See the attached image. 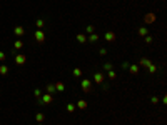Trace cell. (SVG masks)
<instances>
[{"label":"cell","instance_id":"cell-1","mask_svg":"<svg viewBox=\"0 0 167 125\" xmlns=\"http://www.w3.org/2000/svg\"><path fill=\"white\" fill-rule=\"evenodd\" d=\"M80 87H82L84 93H90L92 92V82H90V78H84L82 82H80Z\"/></svg>","mask_w":167,"mask_h":125},{"label":"cell","instance_id":"cell-2","mask_svg":"<svg viewBox=\"0 0 167 125\" xmlns=\"http://www.w3.org/2000/svg\"><path fill=\"white\" fill-rule=\"evenodd\" d=\"M53 102V97L50 93H44V95H40V105H49Z\"/></svg>","mask_w":167,"mask_h":125},{"label":"cell","instance_id":"cell-3","mask_svg":"<svg viewBox=\"0 0 167 125\" xmlns=\"http://www.w3.org/2000/svg\"><path fill=\"white\" fill-rule=\"evenodd\" d=\"M104 78H105V72H95L94 73V82L99 83V85L104 83Z\"/></svg>","mask_w":167,"mask_h":125},{"label":"cell","instance_id":"cell-4","mask_svg":"<svg viewBox=\"0 0 167 125\" xmlns=\"http://www.w3.org/2000/svg\"><path fill=\"white\" fill-rule=\"evenodd\" d=\"M25 62H27V57L24 53H17L15 55V64L17 65H25Z\"/></svg>","mask_w":167,"mask_h":125},{"label":"cell","instance_id":"cell-5","mask_svg":"<svg viewBox=\"0 0 167 125\" xmlns=\"http://www.w3.org/2000/svg\"><path fill=\"white\" fill-rule=\"evenodd\" d=\"M104 38L107 40V42H115V38H117V35L112 32V30H109V32H105L104 33Z\"/></svg>","mask_w":167,"mask_h":125},{"label":"cell","instance_id":"cell-6","mask_svg":"<svg viewBox=\"0 0 167 125\" xmlns=\"http://www.w3.org/2000/svg\"><path fill=\"white\" fill-rule=\"evenodd\" d=\"M13 33H15V37H24V35H25V29L22 25H17L15 29H13Z\"/></svg>","mask_w":167,"mask_h":125},{"label":"cell","instance_id":"cell-7","mask_svg":"<svg viewBox=\"0 0 167 125\" xmlns=\"http://www.w3.org/2000/svg\"><path fill=\"white\" fill-rule=\"evenodd\" d=\"M34 37H35V40H37L39 43H44V40H45V33L42 32V30H37Z\"/></svg>","mask_w":167,"mask_h":125},{"label":"cell","instance_id":"cell-8","mask_svg":"<svg viewBox=\"0 0 167 125\" xmlns=\"http://www.w3.org/2000/svg\"><path fill=\"white\" fill-rule=\"evenodd\" d=\"M150 64H152V62H150V59H147V57H142L141 62H139V65H141V67H146V69H147Z\"/></svg>","mask_w":167,"mask_h":125},{"label":"cell","instance_id":"cell-9","mask_svg":"<svg viewBox=\"0 0 167 125\" xmlns=\"http://www.w3.org/2000/svg\"><path fill=\"white\" fill-rule=\"evenodd\" d=\"M99 38H100V37H99V35H97L95 32H94V33H90L89 37H87V42H90V43H95Z\"/></svg>","mask_w":167,"mask_h":125},{"label":"cell","instance_id":"cell-10","mask_svg":"<svg viewBox=\"0 0 167 125\" xmlns=\"http://www.w3.org/2000/svg\"><path fill=\"white\" fill-rule=\"evenodd\" d=\"M53 85H55V90H57V92H64V90H65V85H64V82H55Z\"/></svg>","mask_w":167,"mask_h":125},{"label":"cell","instance_id":"cell-11","mask_svg":"<svg viewBox=\"0 0 167 125\" xmlns=\"http://www.w3.org/2000/svg\"><path fill=\"white\" fill-rule=\"evenodd\" d=\"M129 70H130V73L137 75V73H139V65H135V64H130V65H129Z\"/></svg>","mask_w":167,"mask_h":125},{"label":"cell","instance_id":"cell-12","mask_svg":"<svg viewBox=\"0 0 167 125\" xmlns=\"http://www.w3.org/2000/svg\"><path fill=\"white\" fill-rule=\"evenodd\" d=\"M77 107H79V109H80V110H85V109H87V100H84V99H80V100L77 102Z\"/></svg>","mask_w":167,"mask_h":125},{"label":"cell","instance_id":"cell-13","mask_svg":"<svg viewBox=\"0 0 167 125\" xmlns=\"http://www.w3.org/2000/svg\"><path fill=\"white\" fill-rule=\"evenodd\" d=\"M7 73H8V67H7L5 64H2V65H0V75H2V77H5Z\"/></svg>","mask_w":167,"mask_h":125},{"label":"cell","instance_id":"cell-14","mask_svg":"<svg viewBox=\"0 0 167 125\" xmlns=\"http://www.w3.org/2000/svg\"><path fill=\"white\" fill-rule=\"evenodd\" d=\"M77 42L79 43H85V42H87V35H85V33H79L77 35Z\"/></svg>","mask_w":167,"mask_h":125},{"label":"cell","instance_id":"cell-15","mask_svg":"<svg viewBox=\"0 0 167 125\" xmlns=\"http://www.w3.org/2000/svg\"><path fill=\"white\" fill-rule=\"evenodd\" d=\"M13 48L15 50H20V48H24V42L19 38V40H15V43H13Z\"/></svg>","mask_w":167,"mask_h":125},{"label":"cell","instance_id":"cell-16","mask_svg":"<svg viewBox=\"0 0 167 125\" xmlns=\"http://www.w3.org/2000/svg\"><path fill=\"white\" fill-rule=\"evenodd\" d=\"M45 90H47V93H50V95H52V93H55V92H57V90H55V85H53V83H49Z\"/></svg>","mask_w":167,"mask_h":125},{"label":"cell","instance_id":"cell-17","mask_svg":"<svg viewBox=\"0 0 167 125\" xmlns=\"http://www.w3.org/2000/svg\"><path fill=\"white\" fill-rule=\"evenodd\" d=\"M109 70H114V64H112V62L104 64V72H109Z\"/></svg>","mask_w":167,"mask_h":125},{"label":"cell","instance_id":"cell-18","mask_svg":"<svg viewBox=\"0 0 167 125\" xmlns=\"http://www.w3.org/2000/svg\"><path fill=\"white\" fill-rule=\"evenodd\" d=\"M147 70H149V73H155L157 72V65L155 64H150V65L147 67Z\"/></svg>","mask_w":167,"mask_h":125},{"label":"cell","instance_id":"cell-19","mask_svg":"<svg viewBox=\"0 0 167 125\" xmlns=\"http://www.w3.org/2000/svg\"><path fill=\"white\" fill-rule=\"evenodd\" d=\"M35 25H37V30H42V27L45 25V22L42 19H37V22H35Z\"/></svg>","mask_w":167,"mask_h":125},{"label":"cell","instance_id":"cell-20","mask_svg":"<svg viewBox=\"0 0 167 125\" xmlns=\"http://www.w3.org/2000/svg\"><path fill=\"white\" fill-rule=\"evenodd\" d=\"M44 118H45V115H44V113H40V112L35 115V120H37L39 123H42V122H44Z\"/></svg>","mask_w":167,"mask_h":125},{"label":"cell","instance_id":"cell-21","mask_svg":"<svg viewBox=\"0 0 167 125\" xmlns=\"http://www.w3.org/2000/svg\"><path fill=\"white\" fill-rule=\"evenodd\" d=\"M139 35H141V37H146V35H147V29H146V27H141V29H139Z\"/></svg>","mask_w":167,"mask_h":125},{"label":"cell","instance_id":"cell-22","mask_svg":"<svg viewBox=\"0 0 167 125\" xmlns=\"http://www.w3.org/2000/svg\"><path fill=\"white\" fill-rule=\"evenodd\" d=\"M72 73H74L75 77H82V70H80V69H74V70H72Z\"/></svg>","mask_w":167,"mask_h":125},{"label":"cell","instance_id":"cell-23","mask_svg":"<svg viewBox=\"0 0 167 125\" xmlns=\"http://www.w3.org/2000/svg\"><path fill=\"white\" fill-rule=\"evenodd\" d=\"M85 32H87L89 35H90V33H94V32H95V29H94V25H87V29H85Z\"/></svg>","mask_w":167,"mask_h":125},{"label":"cell","instance_id":"cell-24","mask_svg":"<svg viewBox=\"0 0 167 125\" xmlns=\"http://www.w3.org/2000/svg\"><path fill=\"white\" fill-rule=\"evenodd\" d=\"M74 110H75V105H74V104H69V105H67V112H70V113H72Z\"/></svg>","mask_w":167,"mask_h":125},{"label":"cell","instance_id":"cell-25","mask_svg":"<svg viewBox=\"0 0 167 125\" xmlns=\"http://www.w3.org/2000/svg\"><path fill=\"white\" fill-rule=\"evenodd\" d=\"M34 95H35V99H40V95H42V92H40L39 88H35V90H34Z\"/></svg>","mask_w":167,"mask_h":125},{"label":"cell","instance_id":"cell-26","mask_svg":"<svg viewBox=\"0 0 167 125\" xmlns=\"http://www.w3.org/2000/svg\"><path fill=\"white\" fill-rule=\"evenodd\" d=\"M99 55H100V57H105V55H107V48H100V50H99Z\"/></svg>","mask_w":167,"mask_h":125},{"label":"cell","instance_id":"cell-27","mask_svg":"<svg viewBox=\"0 0 167 125\" xmlns=\"http://www.w3.org/2000/svg\"><path fill=\"white\" fill-rule=\"evenodd\" d=\"M5 59H7L5 52H2V50H0V62H5Z\"/></svg>","mask_w":167,"mask_h":125},{"label":"cell","instance_id":"cell-28","mask_svg":"<svg viewBox=\"0 0 167 125\" xmlns=\"http://www.w3.org/2000/svg\"><path fill=\"white\" fill-rule=\"evenodd\" d=\"M115 77H117V75H115L114 70H109V78H115Z\"/></svg>","mask_w":167,"mask_h":125},{"label":"cell","instance_id":"cell-29","mask_svg":"<svg viewBox=\"0 0 167 125\" xmlns=\"http://www.w3.org/2000/svg\"><path fill=\"white\" fill-rule=\"evenodd\" d=\"M144 40H146V43H150V42H152V37H149V35H146V38H144Z\"/></svg>","mask_w":167,"mask_h":125},{"label":"cell","instance_id":"cell-30","mask_svg":"<svg viewBox=\"0 0 167 125\" xmlns=\"http://www.w3.org/2000/svg\"><path fill=\"white\" fill-rule=\"evenodd\" d=\"M150 102H152V104H159V99H157V97H152Z\"/></svg>","mask_w":167,"mask_h":125},{"label":"cell","instance_id":"cell-31","mask_svg":"<svg viewBox=\"0 0 167 125\" xmlns=\"http://www.w3.org/2000/svg\"><path fill=\"white\" fill-rule=\"evenodd\" d=\"M122 69H129V62H122Z\"/></svg>","mask_w":167,"mask_h":125},{"label":"cell","instance_id":"cell-32","mask_svg":"<svg viewBox=\"0 0 167 125\" xmlns=\"http://www.w3.org/2000/svg\"><path fill=\"white\" fill-rule=\"evenodd\" d=\"M39 125H44V123H39Z\"/></svg>","mask_w":167,"mask_h":125}]
</instances>
